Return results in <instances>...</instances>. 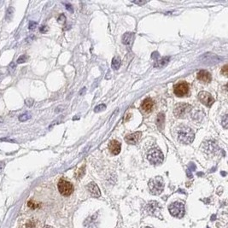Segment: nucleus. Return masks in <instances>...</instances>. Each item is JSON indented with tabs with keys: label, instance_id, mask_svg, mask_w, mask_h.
I'll list each match as a JSON object with an SVG mask.
<instances>
[{
	"label": "nucleus",
	"instance_id": "nucleus-24",
	"mask_svg": "<svg viewBox=\"0 0 228 228\" xmlns=\"http://www.w3.org/2000/svg\"><path fill=\"white\" fill-rule=\"evenodd\" d=\"M105 109H106V105L105 104H99L98 106L95 107L94 111L95 112H100V111H102V110Z\"/></svg>",
	"mask_w": 228,
	"mask_h": 228
},
{
	"label": "nucleus",
	"instance_id": "nucleus-10",
	"mask_svg": "<svg viewBox=\"0 0 228 228\" xmlns=\"http://www.w3.org/2000/svg\"><path fill=\"white\" fill-rule=\"evenodd\" d=\"M141 135H142V133L140 132H136L134 133L128 134L125 137V141L129 145H136L139 141Z\"/></svg>",
	"mask_w": 228,
	"mask_h": 228
},
{
	"label": "nucleus",
	"instance_id": "nucleus-39",
	"mask_svg": "<svg viewBox=\"0 0 228 228\" xmlns=\"http://www.w3.org/2000/svg\"><path fill=\"white\" fill-rule=\"evenodd\" d=\"M145 228H152V227H145Z\"/></svg>",
	"mask_w": 228,
	"mask_h": 228
},
{
	"label": "nucleus",
	"instance_id": "nucleus-19",
	"mask_svg": "<svg viewBox=\"0 0 228 228\" xmlns=\"http://www.w3.org/2000/svg\"><path fill=\"white\" fill-rule=\"evenodd\" d=\"M215 58H219V57H217L216 55H214V54H204V56L203 57V61H205V62L212 61L214 62H218V61L215 60Z\"/></svg>",
	"mask_w": 228,
	"mask_h": 228
},
{
	"label": "nucleus",
	"instance_id": "nucleus-30",
	"mask_svg": "<svg viewBox=\"0 0 228 228\" xmlns=\"http://www.w3.org/2000/svg\"><path fill=\"white\" fill-rule=\"evenodd\" d=\"M1 141H6V142H10V143H16L15 140L11 139V138H1Z\"/></svg>",
	"mask_w": 228,
	"mask_h": 228
},
{
	"label": "nucleus",
	"instance_id": "nucleus-32",
	"mask_svg": "<svg viewBox=\"0 0 228 228\" xmlns=\"http://www.w3.org/2000/svg\"><path fill=\"white\" fill-rule=\"evenodd\" d=\"M39 31H40L42 34H45V33H46V32L48 31V27H47L46 26H42V27L39 28Z\"/></svg>",
	"mask_w": 228,
	"mask_h": 228
},
{
	"label": "nucleus",
	"instance_id": "nucleus-37",
	"mask_svg": "<svg viewBox=\"0 0 228 228\" xmlns=\"http://www.w3.org/2000/svg\"><path fill=\"white\" fill-rule=\"evenodd\" d=\"M44 228H53V227H50V226H46Z\"/></svg>",
	"mask_w": 228,
	"mask_h": 228
},
{
	"label": "nucleus",
	"instance_id": "nucleus-9",
	"mask_svg": "<svg viewBox=\"0 0 228 228\" xmlns=\"http://www.w3.org/2000/svg\"><path fill=\"white\" fill-rule=\"evenodd\" d=\"M146 209L149 215L162 219V217L161 216V212H160V205L156 202L149 203L148 205L146 206Z\"/></svg>",
	"mask_w": 228,
	"mask_h": 228
},
{
	"label": "nucleus",
	"instance_id": "nucleus-18",
	"mask_svg": "<svg viewBox=\"0 0 228 228\" xmlns=\"http://www.w3.org/2000/svg\"><path fill=\"white\" fill-rule=\"evenodd\" d=\"M120 65H121V58L119 57H114L112 60V63H111L112 69L117 70L120 68Z\"/></svg>",
	"mask_w": 228,
	"mask_h": 228
},
{
	"label": "nucleus",
	"instance_id": "nucleus-14",
	"mask_svg": "<svg viewBox=\"0 0 228 228\" xmlns=\"http://www.w3.org/2000/svg\"><path fill=\"white\" fill-rule=\"evenodd\" d=\"M87 189H88L89 192L91 193L92 196H94V197H99L100 196L101 192H100V190H99V188H98V186L97 185L96 183H90L87 185Z\"/></svg>",
	"mask_w": 228,
	"mask_h": 228
},
{
	"label": "nucleus",
	"instance_id": "nucleus-36",
	"mask_svg": "<svg viewBox=\"0 0 228 228\" xmlns=\"http://www.w3.org/2000/svg\"><path fill=\"white\" fill-rule=\"evenodd\" d=\"M133 3L137 4H145L146 2H138V1H133Z\"/></svg>",
	"mask_w": 228,
	"mask_h": 228
},
{
	"label": "nucleus",
	"instance_id": "nucleus-4",
	"mask_svg": "<svg viewBox=\"0 0 228 228\" xmlns=\"http://www.w3.org/2000/svg\"><path fill=\"white\" fill-rule=\"evenodd\" d=\"M147 159L153 165H159L163 161V154L160 149H150L147 154Z\"/></svg>",
	"mask_w": 228,
	"mask_h": 228
},
{
	"label": "nucleus",
	"instance_id": "nucleus-40",
	"mask_svg": "<svg viewBox=\"0 0 228 228\" xmlns=\"http://www.w3.org/2000/svg\"><path fill=\"white\" fill-rule=\"evenodd\" d=\"M0 97H1V94H0Z\"/></svg>",
	"mask_w": 228,
	"mask_h": 228
},
{
	"label": "nucleus",
	"instance_id": "nucleus-21",
	"mask_svg": "<svg viewBox=\"0 0 228 228\" xmlns=\"http://www.w3.org/2000/svg\"><path fill=\"white\" fill-rule=\"evenodd\" d=\"M27 206H28L29 208H33V209H36V208H38L40 207V203H38V202H36L34 200H29L28 203H27Z\"/></svg>",
	"mask_w": 228,
	"mask_h": 228
},
{
	"label": "nucleus",
	"instance_id": "nucleus-38",
	"mask_svg": "<svg viewBox=\"0 0 228 228\" xmlns=\"http://www.w3.org/2000/svg\"><path fill=\"white\" fill-rule=\"evenodd\" d=\"M4 121V120H3V118H0V123H2Z\"/></svg>",
	"mask_w": 228,
	"mask_h": 228
},
{
	"label": "nucleus",
	"instance_id": "nucleus-2",
	"mask_svg": "<svg viewBox=\"0 0 228 228\" xmlns=\"http://www.w3.org/2000/svg\"><path fill=\"white\" fill-rule=\"evenodd\" d=\"M149 188L153 195H160L164 190V181L161 177L156 176L149 181Z\"/></svg>",
	"mask_w": 228,
	"mask_h": 228
},
{
	"label": "nucleus",
	"instance_id": "nucleus-15",
	"mask_svg": "<svg viewBox=\"0 0 228 228\" xmlns=\"http://www.w3.org/2000/svg\"><path fill=\"white\" fill-rule=\"evenodd\" d=\"M134 39V34L133 33H126L122 37V43L126 46H130L133 43Z\"/></svg>",
	"mask_w": 228,
	"mask_h": 228
},
{
	"label": "nucleus",
	"instance_id": "nucleus-33",
	"mask_svg": "<svg viewBox=\"0 0 228 228\" xmlns=\"http://www.w3.org/2000/svg\"><path fill=\"white\" fill-rule=\"evenodd\" d=\"M4 167H5V163L4 161H0V173H2V172L4 171Z\"/></svg>",
	"mask_w": 228,
	"mask_h": 228
},
{
	"label": "nucleus",
	"instance_id": "nucleus-27",
	"mask_svg": "<svg viewBox=\"0 0 228 228\" xmlns=\"http://www.w3.org/2000/svg\"><path fill=\"white\" fill-rule=\"evenodd\" d=\"M227 115L226 114V115H224V117H223V119H222V123H221L222 126H224V128H227Z\"/></svg>",
	"mask_w": 228,
	"mask_h": 228
},
{
	"label": "nucleus",
	"instance_id": "nucleus-11",
	"mask_svg": "<svg viewBox=\"0 0 228 228\" xmlns=\"http://www.w3.org/2000/svg\"><path fill=\"white\" fill-rule=\"evenodd\" d=\"M109 149L110 152H111L113 155L116 156V155H118V154L121 152V143H120L119 141L114 139V140H111V141L109 142Z\"/></svg>",
	"mask_w": 228,
	"mask_h": 228
},
{
	"label": "nucleus",
	"instance_id": "nucleus-22",
	"mask_svg": "<svg viewBox=\"0 0 228 228\" xmlns=\"http://www.w3.org/2000/svg\"><path fill=\"white\" fill-rule=\"evenodd\" d=\"M84 173H85V166L83 165L80 169L77 170L76 173H75V177H76L77 179H80V178H81V177L84 175Z\"/></svg>",
	"mask_w": 228,
	"mask_h": 228
},
{
	"label": "nucleus",
	"instance_id": "nucleus-23",
	"mask_svg": "<svg viewBox=\"0 0 228 228\" xmlns=\"http://www.w3.org/2000/svg\"><path fill=\"white\" fill-rule=\"evenodd\" d=\"M31 118V114H27V113H26V114H23L22 115H20L19 116V121H27L28 119H30Z\"/></svg>",
	"mask_w": 228,
	"mask_h": 228
},
{
	"label": "nucleus",
	"instance_id": "nucleus-1",
	"mask_svg": "<svg viewBox=\"0 0 228 228\" xmlns=\"http://www.w3.org/2000/svg\"><path fill=\"white\" fill-rule=\"evenodd\" d=\"M177 136H178L179 142H180L181 144H184V145H189V144L192 143L195 134H194L193 131L190 127H188L186 126H180L178 128Z\"/></svg>",
	"mask_w": 228,
	"mask_h": 228
},
{
	"label": "nucleus",
	"instance_id": "nucleus-7",
	"mask_svg": "<svg viewBox=\"0 0 228 228\" xmlns=\"http://www.w3.org/2000/svg\"><path fill=\"white\" fill-rule=\"evenodd\" d=\"M191 109V106L187 103H180L176 106L174 109V114L176 117L179 118H185L186 114L189 113Z\"/></svg>",
	"mask_w": 228,
	"mask_h": 228
},
{
	"label": "nucleus",
	"instance_id": "nucleus-25",
	"mask_svg": "<svg viewBox=\"0 0 228 228\" xmlns=\"http://www.w3.org/2000/svg\"><path fill=\"white\" fill-rule=\"evenodd\" d=\"M27 57L26 55H22L17 59L16 62H17V63H24L27 62Z\"/></svg>",
	"mask_w": 228,
	"mask_h": 228
},
{
	"label": "nucleus",
	"instance_id": "nucleus-12",
	"mask_svg": "<svg viewBox=\"0 0 228 228\" xmlns=\"http://www.w3.org/2000/svg\"><path fill=\"white\" fill-rule=\"evenodd\" d=\"M197 79L203 83H209L212 80V76L209 72L206 70H201L197 74Z\"/></svg>",
	"mask_w": 228,
	"mask_h": 228
},
{
	"label": "nucleus",
	"instance_id": "nucleus-34",
	"mask_svg": "<svg viewBox=\"0 0 228 228\" xmlns=\"http://www.w3.org/2000/svg\"><path fill=\"white\" fill-rule=\"evenodd\" d=\"M151 57L153 58V59H157L158 57H159V54H158V52H154V53H152V56Z\"/></svg>",
	"mask_w": 228,
	"mask_h": 228
},
{
	"label": "nucleus",
	"instance_id": "nucleus-16",
	"mask_svg": "<svg viewBox=\"0 0 228 228\" xmlns=\"http://www.w3.org/2000/svg\"><path fill=\"white\" fill-rule=\"evenodd\" d=\"M169 59H170V57H162L161 60H158V61L156 62V63L154 64V67H155V68H162V67H164L166 64H168Z\"/></svg>",
	"mask_w": 228,
	"mask_h": 228
},
{
	"label": "nucleus",
	"instance_id": "nucleus-35",
	"mask_svg": "<svg viewBox=\"0 0 228 228\" xmlns=\"http://www.w3.org/2000/svg\"><path fill=\"white\" fill-rule=\"evenodd\" d=\"M66 8H67V10H68V11L73 12V9H72V6H71L70 4H66Z\"/></svg>",
	"mask_w": 228,
	"mask_h": 228
},
{
	"label": "nucleus",
	"instance_id": "nucleus-31",
	"mask_svg": "<svg viewBox=\"0 0 228 228\" xmlns=\"http://www.w3.org/2000/svg\"><path fill=\"white\" fill-rule=\"evenodd\" d=\"M227 68L228 66L227 65H225L224 67H223V69H221V73L224 74V75H227Z\"/></svg>",
	"mask_w": 228,
	"mask_h": 228
},
{
	"label": "nucleus",
	"instance_id": "nucleus-29",
	"mask_svg": "<svg viewBox=\"0 0 228 228\" xmlns=\"http://www.w3.org/2000/svg\"><path fill=\"white\" fill-rule=\"evenodd\" d=\"M36 27H37V22H29V29L30 30L34 29Z\"/></svg>",
	"mask_w": 228,
	"mask_h": 228
},
{
	"label": "nucleus",
	"instance_id": "nucleus-28",
	"mask_svg": "<svg viewBox=\"0 0 228 228\" xmlns=\"http://www.w3.org/2000/svg\"><path fill=\"white\" fill-rule=\"evenodd\" d=\"M25 103H26V105H27V106H28V107H31V106L34 104V100H33L32 98H28V99H27V100L25 101Z\"/></svg>",
	"mask_w": 228,
	"mask_h": 228
},
{
	"label": "nucleus",
	"instance_id": "nucleus-5",
	"mask_svg": "<svg viewBox=\"0 0 228 228\" xmlns=\"http://www.w3.org/2000/svg\"><path fill=\"white\" fill-rule=\"evenodd\" d=\"M57 187H58L59 192L62 194V196H69L74 192L73 185L70 182H69V181L63 180V179L59 180Z\"/></svg>",
	"mask_w": 228,
	"mask_h": 228
},
{
	"label": "nucleus",
	"instance_id": "nucleus-26",
	"mask_svg": "<svg viewBox=\"0 0 228 228\" xmlns=\"http://www.w3.org/2000/svg\"><path fill=\"white\" fill-rule=\"evenodd\" d=\"M26 227L27 228H34L35 227V222L34 220H30L27 222L26 224Z\"/></svg>",
	"mask_w": 228,
	"mask_h": 228
},
{
	"label": "nucleus",
	"instance_id": "nucleus-8",
	"mask_svg": "<svg viewBox=\"0 0 228 228\" xmlns=\"http://www.w3.org/2000/svg\"><path fill=\"white\" fill-rule=\"evenodd\" d=\"M198 99L200 100V102L204 104L207 107H211L213 105V103H215V99L214 98L211 96L210 93L207 92V91H201L198 93Z\"/></svg>",
	"mask_w": 228,
	"mask_h": 228
},
{
	"label": "nucleus",
	"instance_id": "nucleus-3",
	"mask_svg": "<svg viewBox=\"0 0 228 228\" xmlns=\"http://www.w3.org/2000/svg\"><path fill=\"white\" fill-rule=\"evenodd\" d=\"M168 210L171 215L176 218H182L185 215V205L180 202H174L168 207Z\"/></svg>",
	"mask_w": 228,
	"mask_h": 228
},
{
	"label": "nucleus",
	"instance_id": "nucleus-17",
	"mask_svg": "<svg viewBox=\"0 0 228 228\" xmlns=\"http://www.w3.org/2000/svg\"><path fill=\"white\" fill-rule=\"evenodd\" d=\"M164 122H165V115L163 113H160L157 115V119H156V124L160 130L163 129L164 126Z\"/></svg>",
	"mask_w": 228,
	"mask_h": 228
},
{
	"label": "nucleus",
	"instance_id": "nucleus-20",
	"mask_svg": "<svg viewBox=\"0 0 228 228\" xmlns=\"http://www.w3.org/2000/svg\"><path fill=\"white\" fill-rule=\"evenodd\" d=\"M14 12H15V10L13 7H9L6 11V20L7 21H11L13 17V15H14Z\"/></svg>",
	"mask_w": 228,
	"mask_h": 228
},
{
	"label": "nucleus",
	"instance_id": "nucleus-6",
	"mask_svg": "<svg viewBox=\"0 0 228 228\" xmlns=\"http://www.w3.org/2000/svg\"><path fill=\"white\" fill-rule=\"evenodd\" d=\"M173 91L176 96L184 97L189 92V85L185 81L180 82L173 86Z\"/></svg>",
	"mask_w": 228,
	"mask_h": 228
},
{
	"label": "nucleus",
	"instance_id": "nucleus-13",
	"mask_svg": "<svg viewBox=\"0 0 228 228\" xmlns=\"http://www.w3.org/2000/svg\"><path fill=\"white\" fill-rule=\"evenodd\" d=\"M153 106H154L153 101H152V99L149 98H145V99L143 101L142 104H141V108H142V109H143L145 113L151 112L152 109H153Z\"/></svg>",
	"mask_w": 228,
	"mask_h": 228
}]
</instances>
